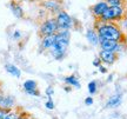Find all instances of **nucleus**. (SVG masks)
<instances>
[{"instance_id": "obj_1", "label": "nucleus", "mask_w": 127, "mask_h": 119, "mask_svg": "<svg viewBox=\"0 0 127 119\" xmlns=\"http://www.w3.org/2000/svg\"><path fill=\"white\" fill-rule=\"evenodd\" d=\"M71 40V31L68 30H59L55 33V41L50 48L51 55L55 60H63L67 54V48Z\"/></svg>"}, {"instance_id": "obj_2", "label": "nucleus", "mask_w": 127, "mask_h": 119, "mask_svg": "<svg viewBox=\"0 0 127 119\" xmlns=\"http://www.w3.org/2000/svg\"><path fill=\"white\" fill-rule=\"evenodd\" d=\"M99 25L95 26V31L98 33V37L100 40L102 39H112V40H117L119 42H125V36L121 32V30L118 27V25L113 23H100L98 21Z\"/></svg>"}, {"instance_id": "obj_3", "label": "nucleus", "mask_w": 127, "mask_h": 119, "mask_svg": "<svg viewBox=\"0 0 127 119\" xmlns=\"http://www.w3.org/2000/svg\"><path fill=\"white\" fill-rule=\"evenodd\" d=\"M125 15V9L123 6H108L105 13L99 18L100 23H112V21H119Z\"/></svg>"}, {"instance_id": "obj_4", "label": "nucleus", "mask_w": 127, "mask_h": 119, "mask_svg": "<svg viewBox=\"0 0 127 119\" xmlns=\"http://www.w3.org/2000/svg\"><path fill=\"white\" fill-rule=\"evenodd\" d=\"M59 31L58 28V24L55 21L54 17H50V18H46L40 25L39 28V33H40L41 37H45V36H53Z\"/></svg>"}, {"instance_id": "obj_5", "label": "nucleus", "mask_w": 127, "mask_h": 119, "mask_svg": "<svg viewBox=\"0 0 127 119\" xmlns=\"http://www.w3.org/2000/svg\"><path fill=\"white\" fill-rule=\"evenodd\" d=\"M54 18H55L57 24H58V28L59 30H68V31L72 30L74 23H73L72 17L66 11L61 9L60 12H58V13L55 14Z\"/></svg>"}, {"instance_id": "obj_6", "label": "nucleus", "mask_w": 127, "mask_h": 119, "mask_svg": "<svg viewBox=\"0 0 127 119\" xmlns=\"http://www.w3.org/2000/svg\"><path fill=\"white\" fill-rule=\"evenodd\" d=\"M99 58L101 60V63H104L105 65H112L118 60V54L114 53L113 51L101 50L99 52Z\"/></svg>"}, {"instance_id": "obj_7", "label": "nucleus", "mask_w": 127, "mask_h": 119, "mask_svg": "<svg viewBox=\"0 0 127 119\" xmlns=\"http://www.w3.org/2000/svg\"><path fill=\"white\" fill-rule=\"evenodd\" d=\"M42 7L52 14H57L61 11V4L58 0H42Z\"/></svg>"}, {"instance_id": "obj_8", "label": "nucleus", "mask_w": 127, "mask_h": 119, "mask_svg": "<svg viewBox=\"0 0 127 119\" xmlns=\"http://www.w3.org/2000/svg\"><path fill=\"white\" fill-rule=\"evenodd\" d=\"M107 7H108V5H107L106 1H99V2H96V4H94L92 6L91 11L95 18L99 19L100 17L105 13V11L107 9Z\"/></svg>"}, {"instance_id": "obj_9", "label": "nucleus", "mask_w": 127, "mask_h": 119, "mask_svg": "<svg viewBox=\"0 0 127 119\" xmlns=\"http://www.w3.org/2000/svg\"><path fill=\"white\" fill-rule=\"evenodd\" d=\"M14 105H15V99H14V97L0 94V107L6 109V110H13Z\"/></svg>"}, {"instance_id": "obj_10", "label": "nucleus", "mask_w": 127, "mask_h": 119, "mask_svg": "<svg viewBox=\"0 0 127 119\" xmlns=\"http://www.w3.org/2000/svg\"><path fill=\"white\" fill-rule=\"evenodd\" d=\"M9 8H11V11H12V13H13V15L15 18H19V19L24 18V9L18 1L12 0L9 2Z\"/></svg>"}, {"instance_id": "obj_11", "label": "nucleus", "mask_w": 127, "mask_h": 119, "mask_svg": "<svg viewBox=\"0 0 127 119\" xmlns=\"http://www.w3.org/2000/svg\"><path fill=\"white\" fill-rule=\"evenodd\" d=\"M86 38H87V41L91 44L92 46H98L100 42V39L98 37V33L95 31L94 28H88L86 32Z\"/></svg>"}, {"instance_id": "obj_12", "label": "nucleus", "mask_w": 127, "mask_h": 119, "mask_svg": "<svg viewBox=\"0 0 127 119\" xmlns=\"http://www.w3.org/2000/svg\"><path fill=\"white\" fill-rule=\"evenodd\" d=\"M119 41L117 40H112V39H102L100 40L99 45H100V48L104 51H114L115 46L118 45Z\"/></svg>"}, {"instance_id": "obj_13", "label": "nucleus", "mask_w": 127, "mask_h": 119, "mask_svg": "<svg viewBox=\"0 0 127 119\" xmlns=\"http://www.w3.org/2000/svg\"><path fill=\"white\" fill-rule=\"evenodd\" d=\"M54 41H55V34L42 37V39H41V48L42 50H50L51 47L53 46Z\"/></svg>"}, {"instance_id": "obj_14", "label": "nucleus", "mask_w": 127, "mask_h": 119, "mask_svg": "<svg viewBox=\"0 0 127 119\" xmlns=\"http://www.w3.org/2000/svg\"><path fill=\"white\" fill-rule=\"evenodd\" d=\"M121 94L120 93H115L112 97H109L107 103H106V107H117L121 104Z\"/></svg>"}, {"instance_id": "obj_15", "label": "nucleus", "mask_w": 127, "mask_h": 119, "mask_svg": "<svg viewBox=\"0 0 127 119\" xmlns=\"http://www.w3.org/2000/svg\"><path fill=\"white\" fill-rule=\"evenodd\" d=\"M5 70L6 72L9 73L11 76H13L15 78H20L21 77V71L19 69L18 66H15L14 64H6L5 65Z\"/></svg>"}, {"instance_id": "obj_16", "label": "nucleus", "mask_w": 127, "mask_h": 119, "mask_svg": "<svg viewBox=\"0 0 127 119\" xmlns=\"http://www.w3.org/2000/svg\"><path fill=\"white\" fill-rule=\"evenodd\" d=\"M64 81L67 84L68 86L71 87H77V88H80L81 85H80V82H79V79H78L77 76H74V74H71V76H67L66 78L64 79Z\"/></svg>"}, {"instance_id": "obj_17", "label": "nucleus", "mask_w": 127, "mask_h": 119, "mask_svg": "<svg viewBox=\"0 0 127 119\" xmlns=\"http://www.w3.org/2000/svg\"><path fill=\"white\" fill-rule=\"evenodd\" d=\"M23 87H24V91L27 92V91H31V90H34V88H38V84L33 79H27L26 81H24Z\"/></svg>"}, {"instance_id": "obj_18", "label": "nucleus", "mask_w": 127, "mask_h": 119, "mask_svg": "<svg viewBox=\"0 0 127 119\" xmlns=\"http://www.w3.org/2000/svg\"><path fill=\"white\" fill-rule=\"evenodd\" d=\"M88 92H90V94H94V93H96V91H98V84H96V81H94V80H92V81L88 82Z\"/></svg>"}, {"instance_id": "obj_19", "label": "nucleus", "mask_w": 127, "mask_h": 119, "mask_svg": "<svg viewBox=\"0 0 127 119\" xmlns=\"http://www.w3.org/2000/svg\"><path fill=\"white\" fill-rule=\"evenodd\" d=\"M19 117V112L18 111H13V110H11L7 113V115L5 116V118L4 119H17Z\"/></svg>"}, {"instance_id": "obj_20", "label": "nucleus", "mask_w": 127, "mask_h": 119, "mask_svg": "<svg viewBox=\"0 0 127 119\" xmlns=\"http://www.w3.org/2000/svg\"><path fill=\"white\" fill-rule=\"evenodd\" d=\"M108 6H123L124 0H106Z\"/></svg>"}, {"instance_id": "obj_21", "label": "nucleus", "mask_w": 127, "mask_h": 119, "mask_svg": "<svg viewBox=\"0 0 127 119\" xmlns=\"http://www.w3.org/2000/svg\"><path fill=\"white\" fill-rule=\"evenodd\" d=\"M125 50V44H123V42H118V45L115 46V48H114V53H117V54H119V53H121L123 51Z\"/></svg>"}, {"instance_id": "obj_22", "label": "nucleus", "mask_w": 127, "mask_h": 119, "mask_svg": "<svg viewBox=\"0 0 127 119\" xmlns=\"http://www.w3.org/2000/svg\"><path fill=\"white\" fill-rule=\"evenodd\" d=\"M45 106H46V109H48V110H54V103H53V100L51 99V98H48V100L46 101V104H45Z\"/></svg>"}, {"instance_id": "obj_23", "label": "nucleus", "mask_w": 127, "mask_h": 119, "mask_svg": "<svg viewBox=\"0 0 127 119\" xmlns=\"http://www.w3.org/2000/svg\"><path fill=\"white\" fill-rule=\"evenodd\" d=\"M26 93H27V94H30V96L40 97V91H39L38 88H34V90H31V91H27Z\"/></svg>"}, {"instance_id": "obj_24", "label": "nucleus", "mask_w": 127, "mask_h": 119, "mask_svg": "<svg viewBox=\"0 0 127 119\" xmlns=\"http://www.w3.org/2000/svg\"><path fill=\"white\" fill-rule=\"evenodd\" d=\"M45 93H46V96L48 97V98H51V97L53 96V93H54V90H53V87H52V86H48L47 88H46Z\"/></svg>"}, {"instance_id": "obj_25", "label": "nucleus", "mask_w": 127, "mask_h": 119, "mask_svg": "<svg viewBox=\"0 0 127 119\" xmlns=\"http://www.w3.org/2000/svg\"><path fill=\"white\" fill-rule=\"evenodd\" d=\"M11 110H6V109H2V107H0V119H4L5 116Z\"/></svg>"}, {"instance_id": "obj_26", "label": "nucleus", "mask_w": 127, "mask_h": 119, "mask_svg": "<svg viewBox=\"0 0 127 119\" xmlns=\"http://www.w3.org/2000/svg\"><path fill=\"white\" fill-rule=\"evenodd\" d=\"M20 38H21V32H20V31H14V33H13L14 40H19Z\"/></svg>"}, {"instance_id": "obj_27", "label": "nucleus", "mask_w": 127, "mask_h": 119, "mask_svg": "<svg viewBox=\"0 0 127 119\" xmlns=\"http://www.w3.org/2000/svg\"><path fill=\"white\" fill-rule=\"evenodd\" d=\"M101 64H102V63H101V60H100L99 57H98V58H95V59L93 60V66H95V67H99Z\"/></svg>"}, {"instance_id": "obj_28", "label": "nucleus", "mask_w": 127, "mask_h": 119, "mask_svg": "<svg viewBox=\"0 0 127 119\" xmlns=\"http://www.w3.org/2000/svg\"><path fill=\"white\" fill-rule=\"evenodd\" d=\"M85 104H86L87 106H90L93 104V98L92 97H87L86 99H85Z\"/></svg>"}, {"instance_id": "obj_29", "label": "nucleus", "mask_w": 127, "mask_h": 119, "mask_svg": "<svg viewBox=\"0 0 127 119\" xmlns=\"http://www.w3.org/2000/svg\"><path fill=\"white\" fill-rule=\"evenodd\" d=\"M98 69H99V71L101 72V73H107V69H106L105 66H102V65H100Z\"/></svg>"}, {"instance_id": "obj_30", "label": "nucleus", "mask_w": 127, "mask_h": 119, "mask_svg": "<svg viewBox=\"0 0 127 119\" xmlns=\"http://www.w3.org/2000/svg\"><path fill=\"white\" fill-rule=\"evenodd\" d=\"M17 119H31V118H30L27 115H20V113H19V117Z\"/></svg>"}, {"instance_id": "obj_31", "label": "nucleus", "mask_w": 127, "mask_h": 119, "mask_svg": "<svg viewBox=\"0 0 127 119\" xmlns=\"http://www.w3.org/2000/svg\"><path fill=\"white\" fill-rule=\"evenodd\" d=\"M65 91H71V86H68V85H67V86H66V87H65Z\"/></svg>"}, {"instance_id": "obj_32", "label": "nucleus", "mask_w": 127, "mask_h": 119, "mask_svg": "<svg viewBox=\"0 0 127 119\" xmlns=\"http://www.w3.org/2000/svg\"><path fill=\"white\" fill-rule=\"evenodd\" d=\"M125 27H126V31H127V20L125 21Z\"/></svg>"}, {"instance_id": "obj_33", "label": "nucleus", "mask_w": 127, "mask_h": 119, "mask_svg": "<svg viewBox=\"0 0 127 119\" xmlns=\"http://www.w3.org/2000/svg\"><path fill=\"white\" fill-rule=\"evenodd\" d=\"M15 1H18V0H15Z\"/></svg>"}]
</instances>
